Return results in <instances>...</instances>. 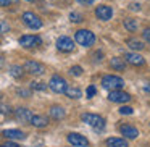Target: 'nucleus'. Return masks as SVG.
<instances>
[{"mask_svg":"<svg viewBox=\"0 0 150 147\" xmlns=\"http://www.w3.org/2000/svg\"><path fill=\"white\" fill-rule=\"evenodd\" d=\"M4 63H5V62H4V58L0 57V66H4Z\"/></svg>","mask_w":150,"mask_h":147,"instance_id":"nucleus-37","label":"nucleus"},{"mask_svg":"<svg viewBox=\"0 0 150 147\" xmlns=\"http://www.w3.org/2000/svg\"><path fill=\"white\" fill-rule=\"evenodd\" d=\"M8 31H10L8 23H5L4 20H0V33H8Z\"/></svg>","mask_w":150,"mask_h":147,"instance_id":"nucleus-28","label":"nucleus"},{"mask_svg":"<svg viewBox=\"0 0 150 147\" xmlns=\"http://www.w3.org/2000/svg\"><path fill=\"white\" fill-rule=\"evenodd\" d=\"M31 89H33V91H45L47 84L45 82H39V81H33L31 82Z\"/></svg>","mask_w":150,"mask_h":147,"instance_id":"nucleus-24","label":"nucleus"},{"mask_svg":"<svg viewBox=\"0 0 150 147\" xmlns=\"http://www.w3.org/2000/svg\"><path fill=\"white\" fill-rule=\"evenodd\" d=\"M139 4H131V10H139Z\"/></svg>","mask_w":150,"mask_h":147,"instance_id":"nucleus-34","label":"nucleus"},{"mask_svg":"<svg viewBox=\"0 0 150 147\" xmlns=\"http://www.w3.org/2000/svg\"><path fill=\"white\" fill-rule=\"evenodd\" d=\"M108 99L111 102H115V104H127L131 100V95L127 92H123L121 89H116V91H110Z\"/></svg>","mask_w":150,"mask_h":147,"instance_id":"nucleus-8","label":"nucleus"},{"mask_svg":"<svg viewBox=\"0 0 150 147\" xmlns=\"http://www.w3.org/2000/svg\"><path fill=\"white\" fill-rule=\"evenodd\" d=\"M124 62L132 65V66H142L144 63H145V60H144V57L139 55V53L127 52V53H124Z\"/></svg>","mask_w":150,"mask_h":147,"instance_id":"nucleus-12","label":"nucleus"},{"mask_svg":"<svg viewBox=\"0 0 150 147\" xmlns=\"http://www.w3.org/2000/svg\"><path fill=\"white\" fill-rule=\"evenodd\" d=\"M124 28H126L129 33H134V31H137V28H139V23H137V20H134V18H126V20H124Z\"/></svg>","mask_w":150,"mask_h":147,"instance_id":"nucleus-21","label":"nucleus"},{"mask_svg":"<svg viewBox=\"0 0 150 147\" xmlns=\"http://www.w3.org/2000/svg\"><path fill=\"white\" fill-rule=\"evenodd\" d=\"M15 115H16V118H18L20 121H29L31 116H33L31 110H28V108H16Z\"/></svg>","mask_w":150,"mask_h":147,"instance_id":"nucleus-18","label":"nucleus"},{"mask_svg":"<svg viewBox=\"0 0 150 147\" xmlns=\"http://www.w3.org/2000/svg\"><path fill=\"white\" fill-rule=\"evenodd\" d=\"M126 44H127V47H131V49L136 50V52H137V50H144V47H145L142 40L134 39V37H129V39L126 40Z\"/></svg>","mask_w":150,"mask_h":147,"instance_id":"nucleus-20","label":"nucleus"},{"mask_svg":"<svg viewBox=\"0 0 150 147\" xmlns=\"http://www.w3.org/2000/svg\"><path fill=\"white\" fill-rule=\"evenodd\" d=\"M69 75H71V76H76V78H78V76L82 75V68H81L79 65L71 66V68H69Z\"/></svg>","mask_w":150,"mask_h":147,"instance_id":"nucleus-25","label":"nucleus"},{"mask_svg":"<svg viewBox=\"0 0 150 147\" xmlns=\"http://www.w3.org/2000/svg\"><path fill=\"white\" fill-rule=\"evenodd\" d=\"M10 75L13 76V78L20 79V78H23L24 70L21 68V66H18V65H13V66H10Z\"/></svg>","mask_w":150,"mask_h":147,"instance_id":"nucleus-23","label":"nucleus"},{"mask_svg":"<svg viewBox=\"0 0 150 147\" xmlns=\"http://www.w3.org/2000/svg\"><path fill=\"white\" fill-rule=\"evenodd\" d=\"M69 20L73 21V23H81L84 18H82V15L81 13H78V11H73L71 15H69Z\"/></svg>","mask_w":150,"mask_h":147,"instance_id":"nucleus-26","label":"nucleus"},{"mask_svg":"<svg viewBox=\"0 0 150 147\" xmlns=\"http://www.w3.org/2000/svg\"><path fill=\"white\" fill-rule=\"evenodd\" d=\"M118 111H120L121 115H132V113H134L132 108H131V107H124V105H123V107H121Z\"/></svg>","mask_w":150,"mask_h":147,"instance_id":"nucleus-27","label":"nucleus"},{"mask_svg":"<svg viewBox=\"0 0 150 147\" xmlns=\"http://www.w3.org/2000/svg\"><path fill=\"white\" fill-rule=\"evenodd\" d=\"M142 37H144V40H145V42H149V44H150V28H147V29H144V33H142Z\"/></svg>","mask_w":150,"mask_h":147,"instance_id":"nucleus-30","label":"nucleus"},{"mask_svg":"<svg viewBox=\"0 0 150 147\" xmlns=\"http://www.w3.org/2000/svg\"><path fill=\"white\" fill-rule=\"evenodd\" d=\"M105 144L108 147H127V142L124 139H121V137H108Z\"/></svg>","mask_w":150,"mask_h":147,"instance_id":"nucleus-19","label":"nucleus"},{"mask_svg":"<svg viewBox=\"0 0 150 147\" xmlns=\"http://www.w3.org/2000/svg\"><path fill=\"white\" fill-rule=\"evenodd\" d=\"M49 87L52 89L55 94H65V91H66V87H68V84H66L65 78H62V76L55 75V76H52V78H50Z\"/></svg>","mask_w":150,"mask_h":147,"instance_id":"nucleus-5","label":"nucleus"},{"mask_svg":"<svg viewBox=\"0 0 150 147\" xmlns=\"http://www.w3.org/2000/svg\"><path fill=\"white\" fill-rule=\"evenodd\" d=\"M0 147H5V146H0Z\"/></svg>","mask_w":150,"mask_h":147,"instance_id":"nucleus-39","label":"nucleus"},{"mask_svg":"<svg viewBox=\"0 0 150 147\" xmlns=\"http://www.w3.org/2000/svg\"><path fill=\"white\" fill-rule=\"evenodd\" d=\"M95 92H97V91H95L94 86H89V87H87V92H86V97H87V99H92V97L95 95Z\"/></svg>","mask_w":150,"mask_h":147,"instance_id":"nucleus-29","label":"nucleus"},{"mask_svg":"<svg viewBox=\"0 0 150 147\" xmlns=\"http://www.w3.org/2000/svg\"><path fill=\"white\" fill-rule=\"evenodd\" d=\"M11 2H15V0H0V7H8Z\"/></svg>","mask_w":150,"mask_h":147,"instance_id":"nucleus-31","label":"nucleus"},{"mask_svg":"<svg viewBox=\"0 0 150 147\" xmlns=\"http://www.w3.org/2000/svg\"><path fill=\"white\" fill-rule=\"evenodd\" d=\"M29 123L33 124L34 128H45L47 124H49V118L44 116V115H33Z\"/></svg>","mask_w":150,"mask_h":147,"instance_id":"nucleus-15","label":"nucleus"},{"mask_svg":"<svg viewBox=\"0 0 150 147\" xmlns=\"http://www.w3.org/2000/svg\"><path fill=\"white\" fill-rule=\"evenodd\" d=\"M102 87L107 91H116V89H123L124 87V81L123 78L115 75H107L102 78Z\"/></svg>","mask_w":150,"mask_h":147,"instance_id":"nucleus-1","label":"nucleus"},{"mask_svg":"<svg viewBox=\"0 0 150 147\" xmlns=\"http://www.w3.org/2000/svg\"><path fill=\"white\" fill-rule=\"evenodd\" d=\"M66 139H68V142L71 144L73 147H87L89 146V141L79 133H69L68 136H66Z\"/></svg>","mask_w":150,"mask_h":147,"instance_id":"nucleus-9","label":"nucleus"},{"mask_svg":"<svg viewBox=\"0 0 150 147\" xmlns=\"http://www.w3.org/2000/svg\"><path fill=\"white\" fill-rule=\"evenodd\" d=\"M95 16L102 21H108L113 16V10H111V7H108V5H98V7L95 8Z\"/></svg>","mask_w":150,"mask_h":147,"instance_id":"nucleus-11","label":"nucleus"},{"mask_svg":"<svg viewBox=\"0 0 150 147\" xmlns=\"http://www.w3.org/2000/svg\"><path fill=\"white\" fill-rule=\"evenodd\" d=\"M28 2H36V0H28Z\"/></svg>","mask_w":150,"mask_h":147,"instance_id":"nucleus-38","label":"nucleus"},{"mask_svg":"<svg viewBox=\"0 0 150 147\" xmlns=\"http://www.w3.org/2000/svg\"><path fill=\"white\" fill-rule=\"evenodd\" d=\"M20 45L24 49H36V47L42 45V39L39 36L34 34H28V36H21L20 37Z\"/></svg>","mask_w":150,"mask_h":147,"instance_id":"nucleus-6","label":"nucleus"},{"mask_svg":"<svg viewBox=\"0 0 150 147\" xmlns=\"http://www.w3.org/2000/svg\"><path fill=\"white\" fill-rule=\"evenodd\" d=\"M5 147H18L16 144H13V142H7L5 144Z\"/></svg>","mask_w":150,"mask_h":147,"instance_id":"nucleus-36","label":"nucleus"},{"mask_svg":"<svg viewBox=\"0 0 150 147\" xmlns=\"http://www.w3.org/2000/svg\"><path fill=\"white\" fill-rule=\"evenodd\" d=\"M18 94H20V95H23V97H29V92H28V91H23V89H18Z\"/></svg>","mask_w":150,"mask_h":147,"instance_id":"nucleus-32","label":"nucleus"},{"mask_svg":"<svg viewBox=\"0 0 150 147\" xmlns=\"http://www.w3.org/2000/svg\"><path fill=\"white\" fill-rule=\"evenodd\" d=\"M144 91H145V92H150V82H149V84L144 86Z\"/></svg>","mask_w":150,"mask_h":147,"instance_id":"nucleus-35","label":"nucleus"},{"mask_svg":"<svg viewBox=\"0 0 150 147\" xmlns=\"http://www.w3.org/2000/svg\"><path fill=\"white\" fill-rule=\"evenodd\" d=\"M21 20H23V23L26 24L29 29H40V28H42V20H40L36 13H33V11H26V13H23Z\"/></svg>","mask_w":150,"mask_h":147,"instance_id":"nucleus-4","label":"nucleus"},{"mask_svg":"<svg viewBox=\"0 0 150 147\" xmlns=\"http://www.w3.org/2000/svg\"><path fill=\"white\" fill-rule=\"evenodd\" d=\"M65 94H66V97H69V99H81L82 97L81 89H78V87H66Z\"/></svg>","mask_w":150,"mask_h":147,"instance_id":"nucleus-22","label":"nucleus"},{"mask_svg":"<svg viewBox=\"0 0 150 147\" xmlns=\"http://www.w3.org/2000/svg\"><path fill=\"white\" fill-rule=\"evenodd\" d=\"M81 120L84 123H87L89 126L95 128V129H103L105 128V120L100 116V115H95V113H82L81 115Z\"/></svg>","mask_w":150,"mask_h":147,"instance_id":"nucleus-3","label":"nucleus"},{"mask_svg":"<svg viewBox=\"0 0 150 147\" xmlns=\"http://www.w3.org/2000/svg\"><path fill=\"white\" fill-rule=\"evenodd\" d=\"M49 115L53 118V120H63L65 115H66V111H65V108L60 107V105H53V107H50Z\"/></svg>","mask_w":150,"mask_h":147,"instance_id":"nucleus-16","label":"nucleus"},{"mask_svg":"<svg viewBox=\"0 0 150 147\" xmlns=\"http://www.w3.org/2000/svg\"><path fill=\"white\" fill-rule=\"evenodd\" d=\"M2 136L10 141H23L26 137V134L20 129H5V131H2Z\"/></svg>","mask_w":150,"mask_h":147,"instance_id":"nucleus-13","label":"nucleus"},{"mask_svg":"<svg viewBox=\"0 0 150 147\" xmlns=\"http://www.w3.org/2000/svg\"><path fill=\"white\" fill-rule=\"evenodd\" d=\"M23 70L26 73H29V75H34V76H40L45 73V66L42 65V63L39 62H33V60H29V62L24 63Z\"/></svg>","mask_w":150,"mask_h":147,"instance_id":"nucleus-7","label":"nucleus"},{"mask_svg":"<svg viewBox=\"0 0 150 147\" xmlns=\"http://www.w3.org/2000/svg\"><path fill=\"white\" fill-rule=\"evenodd\" d=\"M78 2L81 5H92V4H94V0H78Z\"/></svg>","mask_w":150,"mask_h":147,"instance_id":"nucleus-33","label":"nucleus"},{"mask_svg":"<svg viewBox=\"0 0 150 147\" xmlns=\"http://www.w3.org/2000/svg\"><path fill=\"white\" fill-rule=\"evenodd\" d=\"M57 49H58L60 52H73V50H74V42H73V39H69V37L62 36L57 40Z\"/></svg>","mask_w":150,"mask_h":147,"instance_id":"nucleus-10","label":"nucleus"},{"mask_svg":"<svg viewBox=\"0 0 150 147\" xmlns=\"http://www.w3.org/2000/svg\"><path fill=\"white\" fill-rule=\"evenodd\" d=\"M110 66L115 71H124V70H126V62H124V58L115 57V58L110 60Z\"/></svg>","mask_w":150,"mask_h":147,"instance_id":"nucleus-17","label":"nucleus"},{"mask_svg":"<svg viewBox=\"0 0 150 147\" xmlns=\"http://www.w3.org/2000/svg\"><path fill=\"white\" fill-rule=\"evenodd\" d=\"M120 133L123 134L124 137H127V139H136V137L139 136L137 128L131 126V124H123V126H120Z\"/></svg>","mask_w":150,"mask_h":147,"instance_id":"nucleus-14","label":"nucleus"},{"mask_svg":"<svg viewBox=\"0 0 150 147\" xmlns=\"http://www.w3.org/2000/svg\"><path fill=\"white\" fill-rule=\"evenodd\" d=\"M74 39H76V42H78L79 45H82V47H91V45H94V42H95L94 33H91L89 29H79V31H76Z\"/></svg>","mask_w":150,"mask_h":147,"instance_id":"nucleus-2","label":"nucleus"}]
</instances>
